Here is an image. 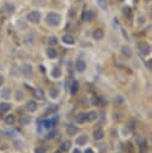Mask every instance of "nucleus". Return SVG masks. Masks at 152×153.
Masks as SVG:
<instances>
[{"mask_svg":"<svg viewBox=\"0 0 152 153\" xmlns=\"http://www.w3.org/2000/svg\"><path fill=\"white\" fill-rule=\"evenodd\" d=\"M46 20H47V24L50 25V26H58L61 23V16L55 12H50L49 14H47Z\"/></svg>","mask_w":152,"mask_h":153,"instance_id":"f257e3e1","label":"nucleus"},{"mask_svg":"<svg viewBox=\"0 0 152 153\" xmlns=\"http://www.w3.org/2000/svg\"><path fill=\"white\" fill-rule=\"evenodd\" d=\"M26 19H28L30 23H34V24H36V23L40 22L41 19V14L38 11H31V12H29L28 14H26Z\"/></svg>","mask_w":152,"mask_h":153,"instance_id":"f03ea898","label":"nucleus"},{"mask_svg":"<svg viewBox=\"0 0 152 153\" xmlns=\"http://www.w3.org/2000/svg\"><path fill=\"white\" fill-rule=\"evenodd\" d=\"M137 46H138V49L140 50V53L143 55H149L150 52H151V47H150V44L147 42H139Z\"/></svg>","mask_w":152,"mask_h":153,"instance_id":"7ed1b4c3","label":"nucleus"},{"mask_svg":"<svg viewBox=\"0 0 152 153\" xmlns=\"http://www.w3.org/2000/svg\"><path fill=\"white\" fill-rule=\"evenodd\" d=\"M26 110L30 111V113H35L37 110V103L35 100H29L26 103Z\"/></svg>","mask_w":152,"mask_h":153,"instance_id":"20e7f679","label":"nucleus"},{"mask_svg":"<svg viewBox=\"0 0 152 153\" xmlns=\"http://www.w3.org/2000/svg\"><path fill=\"white\" fill-rule=\"evenodd\" d=\"M87 140H89L87 135L86 134H81V135H79V136L75 139V142H77V145H80V146H83V145H85L87 142Z\"/></svg>","mask_w":152,"mask_h":153,"instance_id":"39448f33","label":"nucleus"},{"mask_svg":"<svg viewBox=\"0 0 152 153\" xmlns=\"http://www.w3.org/2000/svg\"><path fill=\"white\" fill-rule=\"evenodd\" d=\"M22 72H23V74L26 75V77L31 75L32 74V66H31L30 63H25L22 68Z\"/></svg>","mask_w":152,"mask_h":153,"instance_id":"423d86ee","label":"nucleus"},{"mask_svg":"<svg viewBox=\"0 0 152 153\" xmlns=\"http://www.w3.org/2000/svg\"><path fill=\"white\" fill-rule=\"evenodd\" d=\"M93 18H95V13H93V11H85V12H84L83 20H85V22H91Z\"/></svg>","mask_w":152,"mask_h":153,"instance_id":"0eeeda50","label":"nucleus"},{"mask_svg":"<svg viewBox=\"0 0 152 153\" xmlns=\"http://www.w3.org/2000/svg\"><path fill=\"white\" fill-rule=\"evenodd\" d=\"M85 68H86V63H85V61H83V60H78L77 62H75V69H77L78 72H84Z\"/></svg>","mask_w":152,"mask_h":153,"instance_id":"6e6552de","label":"nucleus"},{"mask_svg":"<svg viewBox=\"0 0 152 153\" xmlns=\"http://www.w3.org/2000/svg\"><path fill=\"white\" fill-rule=\"evenodd\" d=\"M121 53H122V55L123 56H126L127 59H129V57H132V55H133V53H132V49H130L129 47H122V49H121Z\"/></svg>","mask_w":152,"mask_h":153,"instance_id":"1a4fd4ad","label":"nucleus"},{"mask_svg":"<svg viewBox=\"0 0 152 153\" xmlns=\"http://www.w3.org/2000/svg\"><path fill=\"white\" fill-rule=\"evenodd\" d=\"M92 36L95 40H102V38L104 37V32H103L102 29H96V30L93 31Z\"/></svg>","mask_w":152,"mask_h":153,"instance_id":"9d476101","label":"nucleus"},{"mask_svg":"<svg viewBox=\"0 0 152 153\" xmlns=\"http://www.w3.org/2000/svg\"><path fill=\"white\" fill-rule=\"evenodd\" d=\"M32 94H34V97L36 99H43L44 98V92H43V90H41V89H35Z\"/></svg>","mask_w":152,"mask_h":153,"instance_id":"9b49d317","label":"nucleus"},{"mask_svg":"<svg viewBox=\"0 0 152 153\" xmlns=\"http://www.w3.org/2000/svg\"><path fill=\"white\" fill-rule=\"evenodd\" d=\"M62 42L65 44H73L74 43V37H73L72 35H65V36L62 37Z\"/></svg>","mask_w":152,"mask_h":153,"instance_id":"f8f14e48","label":"nucleus"},{"mask_svg":"<svg viewBox=\"0 0 152 153\" xmlns=\"http://www.w3.org/2000/svg\"><path fill=\"white\" fill-rule=\"evenodd\" d=\"M0 96H1V98H4V99H9V98H11V92H10V89L9 88H4L3 90H1Z\"/></svg>","mask_w":152,"mask_h":153,"instance_id":"ddd939ff","label":"nucleus"},{"mask_svg":"<svg viewBox=\"0 0 152 153\" xmlns=\"http://www.w3.org/2000/svg\"><path fill=\"white\" fill-rule=\"evenodd\" d=\"M93 137H95V140H101V139H103V137H104V132H103V129H97V130H95Z\"/></svg>","mask_w":152,"mask_h":153,"instance_id":"4468645a","label":"nucleus"},{"mask_svg":"<svg viewBox=\"0 0 152 153\" xmlns=\"http://www.w3.org/2000/svg\"><path fill=\"white\" fill-rule=\"evenodd\" d=\"M97 117H98V115H97L96 111H89V113L86 114V121L92 122V121H95Z\"/></svg>","mask_w":152,"mask_h":153,"instance_id":"2eb2a0df","label":"nucleus"},{"mask_svg":"<svg viewBox=\"0 0 152 153\" xmlns=\"http://www.w3.org/2000/svg\"><path fill=\"white\" fill-rule=\"evenodd\" d=\"M13 147H15V150L17 151H23L24 150V142L22 140H16L15 144H13Z\"/></svg>","mask_w":152,"mask_h":153,"instance_id":"dca6fc26","label":"nucleus"},{"mask_svg":"<svg viewBox=\"0 0 152 153\" xmlns=\"http://www.w3.org/2000/svg\"><path fill=\"white\" fill-rule=\"evenodd\" d=\"M75 120H77V122L79 123V125H83L84 122L86 121V114H84V113L78 114L77 117H75Z\"/></svg>","mask_w":152,"mask_h":153,"instance_id":"f3484780","label":"nucleus"},{"mask_svg":"<svg viewBox=\"0 0 152 153\" xmlns=\"http://www.w3.org/2000/svg\"><path fill=\"white\" fill-rule=\"evenodd\" d=\"M77 132H78V128L75 127V126H73V125H68V127H67V133H68V135L73 136V135L77 134Z\"/></svg>","mask_w":152,"mask_h":153,"instance_id":"a211bd4d","label":"nucleus"},{"mask_svg":"<svg viewBox=\"0 0 152 153\" xmlns=\"http://www.w3.org/2000/svg\"><path fill=\"white\" fill-rule=\"evenodd\" d=\"M15 121H16V117H15V115H12V114L5 116V122H6V125L12 126L13 123H15Z\"/></svg>","mask_w":152,"mask_h":153,"instance_id":"6ab92c4d","label":"nucleus"},{"mask_svg":"<svg viewBox=\"0 0 152 153\" xmlns=\"http://www.w3.org/2000/svg\"><path fill=\"white\" fill-rule=\"evenodd\" d=\"M47 55H48L49 59H55V57L58 56V52H56V49H54V48H49V49L47 50Z\"/></svg>","mask_w":152,"mask_h":153,"instance_id":"aec40b11","label":"nucleus"},{"mask_svg":"<svg viewBox=\"0 0 152 153\" xmlns=\"http://www.w3.org/2000/svg\"><path fill=\"white\" fill-rule=\"evenodd\" d=\"M10 109H11V104H9V103H0V113H1V114L7 113Z\"/></svg>","mask_w":152,"mask_h":153,"instance_id":"412c9836","label":"nucleus"},{"mask_svg":"<svg viewBox=\"0 0 152 153\" xmlns=\"http://www.w3.org/2000/svg\"><path fill=\"white\" fill-rule=\"evenodd\" d=\"M97 4H98V6L101 7V10H103V11H107V9H108L107 0H97Z\"/></svg>","mask_w":152,"mask_h":153,"instance_id":"4be33fe9","label":"nucleus"},{"mask_svg":"<svg viewBox=\"0 0 152 153\" xmlns=\"http://www.w3.org/2000/svg\"><path fill=\"white\" fill-rule=\"evenodd\" d=\"M19 122H20V125L22 126H28L29 123H30V117L23 115L22 117H20V120H19Z\"/></svg>","mask_w":152,"mask_h":153,"instance_id":"5701e85b","label":"nucleus"},{"mask_svg":"<svg viewBox=\"0 0 152 153\" xmlns=\"http://www.w3.org/2000/svg\"><path fill=\"white\" fill-rule=\"evenodd\" d=\"M49 96L52 97V98H58V97H59V90L55 88H52L49 90Z\"/></svg>","mask_w":152,"mask_h":153,"instance_id":"b1692460","label":"nucleus"},{"mask_svg":"<svg viewBox=\"0 0 152 153\" xmlns=\"http://www.w3.org/2000/svg\"><path fill=\"white\" fill-rule=\"evenodd\" d=\"M60 147H61V151H68L71 148V142L70 141H64Z\"/></svg>","mask_w":152,"mask_h":153,"instance_id":"393cba45","label":"nucleus"},{"mask_svg":"<svg viewBox=\"0 0 152 153\" xmlns=\"http://www.w3.org/2000/svg\"><path fill=\"white\" fill-rule=\"evenodd\" d=\"M78 88H79V83L74 80L73 83H72V85H71V92H72V93L74 94L75 92L78 91Z\"/></svg>","mask_w":152,"mask_h":153,"instance_id":"a878e982","label":"nucleus"},{"mask_svg":"<svg viewBox=\"0 0 152 153\" xmlns=\"http://www.w3.org/2000/svg\"><path fill=\"white\" fill-rule=\"evenodd\" d=\"M60 75H61V71H60L59 68L52 69V77H53V78H59Z\"/></svg>","mask_w":152,"mask_h":153,"instance_id":"bb28decb","label":"nucleus"},{"mask_svg":"<svg viewBox=\"0 0 152 153\" xmlns=\"http://www.w3.org/2000/svg\"><path fill=\"white\" fill-rule=\"evenodd\" d=\"M5 10L7 11V13H11V14H12V13L15 12V6H13L12 4H6V5H5Z\"/></svg>","mask_w":152,"mask_h":153,"instance_id":"cd10ccee","label":"nucleus"},{"mask_svg":"<svg viewBox=\"0 0 152 153\" xmlns=\"http://www.w3.org/2000/svg\"><path fill=\"white\" fill-rule=\"evenodd\" d=\"M126 127H127L129 130H134V129L137 128V123H135L134 121H129V122H128V125L126 126Z\"/></svg>","mask_w":152,"mask_h":153,"instance_id":"c85d7f7f","label":"nucleus"},{"mask_svg":"<svg viewBox=\"0 0 152 153\" xmlns=\"http://www.w3.org/2000/svg\"><path fill=\"white\" fill-rule=\"evenodd\" d=\"M43 125H44V127H46L47 129H50L54 126V123H53V121H52V120H47V121H44Z\"/></svg>","mask_w":152,"mask_h":153,"instance_id":"c756f323","label":"nucleus"},{"mask_svg":"<svg viewBox=\"0 0 152 153\" xmlns=\"http://www.w3.org/2000/svg\"><path fill=\"white\" fill-rule=\"evenodd\" d=\"M91 104L92 105H97V104H99V98L97 96H92L91 97V99H90Z\"/></svg>","mask_w":152,"mask_h":153,"instance_id":"7c9ffc66","label":"nucleus"},{"mask_svg":"<svg viewBox=\"0 0 152 153\" xmlns=\"http://www.w3.org/2000/svg\"><path fill=\"white\" fill-rule=\"evenodd\" d=\"M48 43L52 44V46H54V44L58 43V38H56L55 36H50V37L48 38Z\"/></svg>","mask_w":152,"mask_h":153,"instance_id":"2f4dec72","label":"nucleus"},{"mask_svg":"<svg viewBox=\"0 0 152 153\" xmlns=\"http://www.w3.org/2000/svg\"><path fill=\"white\" fill-rule=\"evenodd\" d=\"M56 134H58V132L54 129V130H52V132H49V133H48V135H47V139H54Z\"/></svg>","mask_w":152,"mask_h":153,"instance_id":"473e14b6","label":"nucleus"},{"mask_svg":"<svg viewBox=\"0 0 152 153\" xmlns=\"http://www.w3.org/2000/svg\"><path fill=\"white\" fill-rule=\"evenodd\" d=\"M23 98H24V94H23V92H20V91H17V92H16V99H17V100H22Z\"/></svg>","mask_w":152,"mask_h":153,"instance_id":"72a5a7b5","label":"nucleus"},{"mask_svg":"<svg viewBox=\"0 0 152 153\" xmlns=\"http://www.w3.org/2000/svg\"><path fill=\"white\" fill-rule=\"evenodd\" d=\"M123 13H125V16H128L130 17L132 16V11H130V7H123Z\"/></svg>","mask_w":152,"mask_h":153,"instance_id":"f704fd0d","label":"nucleus"},{"mask_svg":"<svg viewBox=\"0 0 152 153\" xmlns=\"http://www.w3.org/2000/svg\"><path fill=\"white\" fill-rule=\"evenodd\" d=\"M17 25H18L19 28H23V29H24V28H26V23H24V22H23V19H19L18 22H17Z\"/></svg>","mask_w":152,"mask_h":153,"instance_id":"c9c22d12","label":"nucleus"},{"mask_svg":"<svg viewBox=\"0 0 152 153\" xmlns=\"http://www.w3.org/2000/svg\"><path fill=\"white\" fill-rule=\"evenodd\" d=\"M35 153H46V150L43 147H36L35 148Z\"/></svg>","mask_w":152,"mask_h":153,"instance_id":"e433bc0d","label":"nucleus"},{"mask_svg":"<svg viewBox=\"0 0 152 153\" xmlns=\"http://www.w3.org/2000/svg\"><path fill=\"white\" fill-rule=\"evenodd\" d=\"M137 141H138V144H139L140 146H143V145L145 144V139H143V137H138Z\"/></svg>","mask_w":152,"mask_h":153,"instance_id":"4c0bfd02","label":"nucleus"},{"mask_svg":"<svg viewBox=\"0 0 152 153\" xmlns=\"http://www.w3.org/2000/svg\"><path fill=\"white\" fill-rule=\"evenodd\" d=\"M122 134H123V136H127V134H128V132H129V129L127 128V127H125V128H122Z\"/></svg>","mask_w":152,"mask_h":153,"instance_id":"58836bf2","label":"nucleus"},{"mask_svg":"<svg viewBox=\"0 0 152 153\" xmlns=\"http://www.w3.org/2000/svg\"><path fill=\"white\" fill-rule=\"evenodd\" d=\"M122 100H123V98H122V96H119L118 98H115V103H121Z\"/></svg>","mask_w":152,"mask_h":153,"instance_id":"ea45409f","label":"nucleus"},{"mask_svg":"<svg viewBox=\"0 0 152 153\" xmlns=\"http://www.w3.org/2000/svg\"><path fill=\"white\" fill-rule=\"evenodd\" d=\"M151 63H152V61H151V60H149V61H146V67H147L149 69H151V68H152Z\"/></svg>","mask_w":152,"mask_h":153,"instance_id":"a19ab883","label":"nucleus"},{"mask_svg":"<svg viewBox=\"0 0 152 153\" xmlns=\"http://www.w3.org/2000/svg\"><path fill=\"white\" fill-rule=\"evenodd\" d=\"M4 80H5V79H4V75H3V74H0V86L4 84Z\"/></svg>","mask_w":152,"mask_h":153,"instance_id":"79ce46f5","label":"nucleus"},{"mask_svg":"<svg viewBox=\"0 0 152 153\" xmlns=\"http://www.w3.org/2000/svg\"><path fill=\"white\" fill-rule=\"evenodd\" d=\"M84 153H93V151L91 148H86V150L84 151Z\"/></svg>","mask_w":152,"mask_h":153,"instance_id":"37998d69","label":"nucleus"},{"mask_svg":"<svg viewBox=\"0 0 152 153\" xmlns=\"http://www.w3.org/2000/svg\"><path fill=\"white\" fill-rule=\"evenodd\" d=\"M73 153H81V151L79 148H75V150H73Z\"/></svg>","mask_w":152,"mask_h":153,"instance_id":"c03bdc74","label":"nucleus"},{"mask_svg":"<svg viewBox=\"0 0 152 153\" xmlns=\"http://www.w3.org/2000/svg\"><path fill=\"white\" fill-rule=\"evenodd\" d=\"M139 23H140V24H143V23H144V18H143V17H139Z\"/></svg>","mask_w":152,"mask_h":153,"instance_id":"a18cd8bd","label":"nucleus"},{"mask_svg":"<svg viewBox=\"0 0 152 153\" xmlns=\"http://www.w3.org/2000/svg\"><path fill=\"white\" fill-rule=\"evenodd\" d=\"M40 68H41V72H46V69H44V67H43V66H40Z\"/></svg>","mask_w":152,"mask_h":153,"instance_id":"49530a36","label":"nucleus"},{"mask_svg":"<svg viewBox=\"0 0 152 153\" xmlns=\"http://www.w3.org/2000/svg\"><path fill=\"white\" fill-rule=\"evenodd\" d=\"M53 153H61V151H59V150H56V151H54Z\"/></svg>","mask_w":152,"mask_h":153,"instance_id":"de8ad7c7","label":"nucleus"},{"mask_svg":"<svg viewBox=\"0 0 152 153\" xmlns=\"http://www.w3.org/2000/svg\"><path fill=\"white\" fill-rule=\"evenodd\" d=\"M119 1H123V0H119Z\"/></svg>","mask_w":152,"mask_h":153,"instance_id":"09e8293b","label":"nucleus"},{"mask_svg":"<svg viewBox=\"0 0 152 153\" xmlns=\"http://www.w3.org/2000/svg\"><path fill=\"white\" fill-rule=\"evenodd\" d=\"M0 40H1V35H0Z\"/></svg>","mask_w":152,"mask_h":153,"instance_id":"8fccbe9b","label":"nucleus"}]
</instances>
